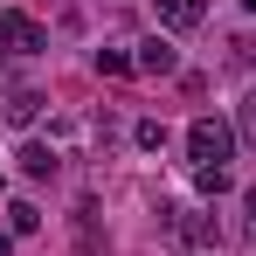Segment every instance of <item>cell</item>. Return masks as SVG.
Masks as SVG:
<instances>
[{
    "instance_id": "14",
    "label": "cell",
    "mask_w": 256,
    "mask_h": 256,
    "mask_svg": "<svg viewBox=\"0 0 256 256\" xmlns=\"http://www.w3.org/2000/svg\"><path fill=\"white\" fill-rule=\"evenodd\" d=\"M242 236H256V187L242 194Z\"/></svg>"
},
{
    "instance_id": "7",
    "label": "cell",
    "mask_w": 256,
    "mask_h": 256,
    "mask_svg": "<svg viewBox=\"0 0 256 256\" xmlns=\"http://www.w3.org/2000/svg\"><path fill=\"white\" fill-rule=\"evenodd\" d=\"M21 173H28V180H48V173H56V146L28 138V146H21Z\"/></svg>"
},
{
    "instance_id": "2",
    "label": "cell",
    "mask_w": 256,
    "mask_h": 256,
    "mask_svg": "<svg viewBox=\"0 0 256 256\" xmlns=\"http://www.w3.org/2000/svg\"><path fill=\"white\" fill-rule=\"evenodd\" d=\"M160 228H166L173 250H214V214L208 208H160Z\"/></svg>"
},
{
    "instance_id": "9",
    "label": "cell",
    "mask_w": 256,
    "mask_h": 256,
    "mask_svg": "<svg viewBox=\"0 0 256 256\" xmlns=\"http://www.w3.org/2000/svg\"><path fill=\"white\" fill-rule=\"evenodd\" d=\"M138 62H132L125 48H97V76H132Z\"/></svg>"
},
{
    "instance_id": "12",
    "label": "cell",
    "mask_w": 256,
    "mask_h": 256,
    "mask_svg": "<svg viewBox=\"0 0 256 256\" xmlns=\"http://www.w3.org/2000/svg\"><path fill=\"white\" fill-rule=\"evenodd\" d=\"M132 138H138L146 152H160V146H166V125H160V118H138V132H132Z\"/></svg>"
},
{
    "instance_id": "10",
    "label": "cell",
    "mask_w": 256,
    "mask_h": 256,
    "mask_svg": "<svg viewBox=\"0 0 256 256\" xmlns=\"http://www.w3.org/2000/svg\"><path fill=\"white\" fill-rule=\"evenodd\" d=\"M236 138H242V146H256V90L236 104Z\"/></svg>"
},
{
    "instance_id": "3",
    "label": "cell",
    "mask_w": 256,
    "mask_h": 256,
    "mask_svg": "<svg viewBox=\"0 0 256 256\" xmlns=\"http://www.w3.org/2000/svg\"><path fill=\"white\" fill-rule=\"evenodd\" d=\"M0 48H14V56H42V48H48V28L35 21V14L7 7V14H0Z\"/></svg>"
},
{
    "instance_id": "8",
    "label": "cell",
    "mask_w": 256,
    "mask_h": 256,
    "mask_svg": "<svg viewBox=\"0 0 256 256\" xmlns=\"http://www.w3.org/2000/svg\"><path fill=\"white\" fill-rule=\"evenodd\" d=\"M7 228H14V236H35V228H42V208H35V201H14V208H7Z\"/></svg>"
},
{
    "instance_id": "1",
    "label": "cell",
    "mask_w": 256,
    "mask_h": 256,
    "mask_svg": "<svg viewBox=\"0 0 256 256\" xmlns=\"http://www.w3.org/2000/svg\"><path fill=\"white\" fill-rule=\"evenodd\" d=\"M187 152H194V166H228V152H236V125H222V118H194L187 125Z\"/></svg>"
},
{
    "instance_id": "16",
    "label": "cell",
    "mask_w": 256,
    "mask_h": 256,
    "mask_svg": "<svg viewBox=\"0 0 256 256\" xmlns=\"http://www.w3.org/2000/svg\"><path fill=\"white\" fill-rule=\"evenodd\" d=\"M242 7H250V14H256V0H242Z\"/></svg>"
},
{
    "instance_id": "13",
    "label": "cell",
    "mask_w": 256,
    "mask_h": 256,
    "mask_svg": "<svg viewBox=\"0 0 256 256\" xmlns=\"http://www.w3.org/2000/svg\"><path fill=\"white\" fill-rule=\"evenodd\" d=\"M228 62H236V70H250V62H256V42H250V35H236V42H228Z\"/></svg>"
},
{
    "instance_id": "6",
    "label": "cell",
    "mask_w": 256,
    "mask_h": 256,
    "mask_svg": "<svg viewBox=\"0 0 256 256\" xmlns=\"http://www.w3.org/2000/svg\"><path fill=\"white\" fill-rule=\"evenodd\" d=\"M42 90H7V104H0V118H7V125H35V118H42Z\"/></svg>"
},
{
    "instance_id": "15",
    "label": "cell",
    "mask_w": 256,
    "mask_h": 256,
    "mask_svg": "<svg viewBox=\"0 0 256 256\" xmlns=\"http://www.w3.org/2000/svg\"><path fill=\"white\" fill-rule=\"evenodd\" d=\"M7 250H14V236H0V256H7Z\"/></svg>"
},
{
    "instance_id": "5",
    "label": "cell",
    "mask_w": 256,
    "mask_h": 256,
    "mask_svg": "<svg viewBox=\"0 0 256 256\" xmlns=\"http://www.w3.org/2000/svg\"><path fill=\"white\" fill-rule=\"evenodd\" d=\"M160 21H166L173 35H187V28L208 21V0H160Z\"/></svg>"
},
{
    "instance_id": "4",
    "label": "cell",
    "mask_w": 256,
    "mask_h": 256,
    "mask_svg": "<svg viewBox=\"0 0 256 256\" xmlns=\"http://www.w3.org/2000/svg\"><path fill=\"white\" fill-rule=\"evenodd\" d=\"M132 62H138L146 76H180V48L160 42V35H152V42H138V56H132Z\"/></svg>"
},
{
    "instance_id": "11",
    "label": "cell",
    "mask_w": 256,
    "mask_h": 256,
    "mask_svg": "<svg viewBox=\"0 0 256 256\" xmlns=\"http://www.w3.org/2000/svg\"><path fill=\"white\" fill-rule=\"evenodd\" d=\"M194 187L201 194H228V166H194Z\"/></svg>"
}]
</instances>
